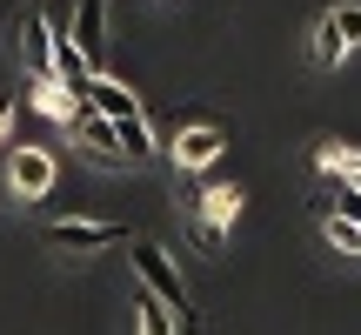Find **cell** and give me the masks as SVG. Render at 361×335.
Returning <instances> with one entry per match:
<instances>
[{"label":"cell","instance_id":"5bb4252c","mask_svg":"<svg viewBox=\"0 0 361 335\" xmlns=\"http://www.w3.org/2000/svg\"><path fill=\"white\" fill-rule=\"evenodd\" d=\"M322 228H328V242H335L341 255H361V228H355V221H341L335 208H328V215H322Z\"/></svg>","mask_w":361,"mask_h":335},{"label":"cell","instance_id":"4fadbf2b","mask_svg":"<svg viewBox=\"0 0 361 335\" xmlns=\"http://www.w3.org/2000/svg\"><path fill=\"white\" fill-rule=\"evenodd\" d=\"M355 161H361L355 148H341V141H314V168H322L328 181H348V175H355Z\"/></svg>","mask_w":361,"mask_h":335},{"label":"cell","instance_id":"9c48e42d","mask_svg":"<svg viewBox=\"0 0 361 335\" xmlns=\"http://www.w3.org/2000/svg\"><path fill=\"white\" fill-rule=\"evenodd\" d=\"M67 40H74V47H80V61L101 74V61H107V0H74Z\"/></svg>","mask_w":361,"mask_h":335},{"label":"cell","instance_id":"52a82bcc","mask_svg":"<svg viewBox=\"0 0 361 335\" xmlns=\"http://www.w3.org/2000/svg\"><path fill=\"white\" fill-rule=\"evenodd\" d=\"M67 134H74V141L87 148V161H94V168H128V148H121L114 121H107V114H94L87 101H80V114L67 121Z\"/></svg>","mask_w":361,"mask_h":335},{"label":"cell","instance_id":"30bf717a","mask_svg":"<svg viewBox=\"0 0 361 335\" xmlns=\"http://www.w3.org/2000/svg\"><path fill=\"white\" fill-rule=\"evenodd\" d=\"M221 148H228V141H221V128H180L168 155H174L180 175H201V168H214V161H221Z\"/></svg>","mask_w":361,"mask_h":335},{"label":"cell","instance_id":"5b68a950","mask_svg":"<svg viewBox=\"0 0 361 335\" xmlns=\"http://www.w3.org/2000/svg\"><path fill=\"white\" fill-rule=\"evenodd\" d=\"M355 47H361V0L328 7L322 20H314V67H341Z\"/></svg>","mask_w":361,"mask_h":335},{"label":"cell","instance_id":"7a4b0ae2","mask_svg":"<svg viewBox=\"0 0 361 335\" xmlns=\"http://www.w3.org/2000/svg\"><path fill=\"white\" fill-rule=\"evenodd\" d=\"M234 221H241V188H234V181H214V188L194 201L188 235H194V248H201V255H221V242H228Z\"/></svg>","mask_w":361,"mask_h":335},{"label":"cell","instance_id":"7c38bea8","mask_svg":"<svg viewBox=\"0 0 361 335\" xmlns=\"http://www.w3.org/2000/svg\"><path fill=\"white\" fill-rule=\"evenodd\" d=\"M134 335H180V322L168 315L161 295H134Z\"/></svg>","mask_w":361,"mask_h":335},{"label":"cell","instance_id":"9a60e30c","mask_svg":"<svg viewBox=\"0 0 361 335\" xmlns=\"http://www.w3.org/2000/svg\"><path fill=\"white\" fill-rule=\"evenodd\" d=\"M7 134H13V101L0 94V148H7Z\"/></svg>","mask_w":361,"mask_h":335},{"label":"cell","instance_id":"3957f363","mask_svg":"<svg viewBox=\"0 0 361 335\" xmlns=\"http://www.w3.org/2000/svg\"><path fill=\"white\" fill-rule=\"evenodd\" d=\"M134 275H141L147 295L168 302V315H174L180 329L194 322V315H188V282H180V269L168 261V248H161V242H134Z\"/></svg>","mask_w":361,"mask_h":335},{"label":"cell","instance_id":"8fae6325","mask_svg":"<svg viewBox=\"0 0 361 335\" xmlns=\"http://www.w3.org/2000/svg\"><path fill=\"white\" fill-rule=\"evenodd\" d=\"M27 101H34V107H40L47 121H61V128H67V121L80 114V94H74V88H61L54 74H40L34 88H27Z\"/></svg>","mask_w":361,"mask_h":335},{"label":"cell","instance_id":"8992f818","mask_svg":"<svg viewBox=\"0 0 361 335\" xmlns=\"http://www.w3.org/2000/svg\"><path fill=\"white\" fill-rule=\"evenodd\" d=\"M40 242L47 248H61V255H94V248H121L128 242V228H121V221H47V228H40Z\"/></svg>","mask_w":361,"mask_h":335},{"label":"cell","instance_id":"277c9868","mask_svg":"<svg viewBox=\"0 0 361 335\" xmlns=\"http://www.w3.org/2000/svg\"><path fill=\"white\" fill-rule=\"evenodd\" d=\"M54 155L47 148H34V141H7V188L20 194V201H47L54 194Z\"/></svg>","mask_w":361,"mask_h":335},{"label":"cell","instance_id":"6da1fadb","mask_svg":"<svg viewBox=\"0 0 361 335\" xmlns=\"http://www.w3.org/2000/svg\"><path fill=\"white\" fill-rule=\"evenodd\" d=\"M80 101H87L94 114H107V121H114V134H121V148H128V161H147V155H154V128H147L141 101H134V94L121 88L114 74H87Z\"/></svg>","mask_w":361,"mask_h":335},{"label":"cell","instance_id":"ba28073f","mask_svg":"<svg viewBox=\"0 0 361 335\" xmlns=\"http://www.w3.org/2000/svg\"><path fill=\"white\" fill-rule=\"evenodd\" d=\"M54 34H61V27H54L40 7H27L20 20H13V40H20V67H27L34 81H40V74H54Z\"/></svg>","mask_w":361,"mask_h":335}]
</instances>
